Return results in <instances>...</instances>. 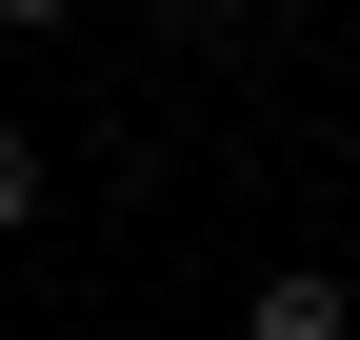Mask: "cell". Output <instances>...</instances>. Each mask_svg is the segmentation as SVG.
I'll use <instances>...</instances> for the list:
<instances>
[{
    "label": "cell",
    "instance_id": "obj_2",
    "mask_svg": "<svg viewBox=\"0 0 360 340\" xmlns=\"http://www.w3.org/2000/svg\"><path fill=\"white\" fill-rule=\"evenodd\" d=\"M20 221H40V140L0 120V240H20Z\"/></svg>",
    "mask_w": 360,
    "mask_h": 340
},
{
    "label": "cell",
    "instance_id": "obj_1",
    "mask_svg": "<svg viewBox=\"0 0 360 340\" xmlns=\"http://www.w3.org/2000/svg\"><path fill=\"white\" fill-rule=\"evenodd\" d=\"M240 340H360V301H340L321 261H281V280H260V301H240Z\"/></svg>",
    "mask_w": 360,
    "mask_h": 340
}]
</instances>
